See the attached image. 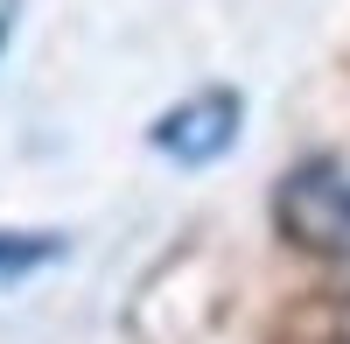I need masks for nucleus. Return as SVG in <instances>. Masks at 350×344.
I'll list each match as a JSON object with an SVG mask.
<instances>
[{
    "mask_svg": "<svg viewBox=\"0 0 350 344\" xmlns=\"http://www.w3.org/2000/svg\"><path fill=\"white\" fill-rule=\"evenodd\" d=\"M273 225L287 246L323 253V260H350V169L315 155L301 169H287L273 190Z\"/></svg>",
    "mask_w": 350,
    "mask_h": 344,
    "instance_id": "1",
    "label": "nucleus"
},
{
    "mask_svg": "<svg viewBox=\"0 0 350 344\" xmlns=\"http://www.w3.org/2000/svg\"><path fill=\"white\" fill-rule=\"evenodd\" d=\"M239 92H224V84H211V92H196V99H183V106H168L161 120H154V148L161 155H175V162H189V169H203V162H217L231 140H239Z\"/></svg>",
    "mask_w": 350,
    "mask_h": 344,
    "instance_id": "2",
    "label": "nucleus"
},
{
    "mask_svg": "<svg viewBox=\"0 0 350 344\" xmlns=\"http://www.w3.org/2000/svg\"><path fill=\"white\" fill-rule=\"evenodd\" d=\"M56 246L64 239H49V232H0V274L42 267V260H56Z\"/></svg>",
    "mask_w": 350,
    "mask_h": 344,
    "instance_id": "3",
    "label": "nucleus"
},
{
    "mask_svg": "<svg viewBox=\"0 0 350 344\" xmlns=\"http://www.w3.org/2000/svg\"><path fill=\"white\" fill-rule=\"evenodd\" d=\"M8 28H14V0H0V42H8Z\"/></svg>",
    "mask_w": 350,
    "mask_h": 344,
    "instance_id": "4",
    "label": "nucleus"
}]
</instances>
